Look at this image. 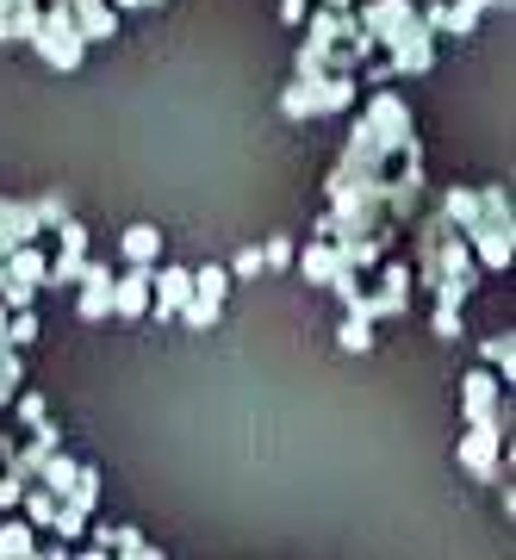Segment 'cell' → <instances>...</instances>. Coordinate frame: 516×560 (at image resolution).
Wrapping results in <instances>:
<instances>
[{
    "label": "cell",
    "mask_w": 516,
    "mask_h": 560,
    "mask_svg": "<svg viewBox=\"0 0 516 560\" xmlns=\"http://www.w3.org/2000/svg\"><path fill=\"white\" fill-rule=\"evenodd\" d=\"M81 261H87V231H81L75 219H62V256L44 261V280H50V287H69V280L81 275Z\"/></svg>",
    "instance_id": "cell-5"
},
{
    "label": "cell",
    "mask_w": 516,
    "mask_h": 560,
    "mask_svg": "<svg viewBox=\"0 0 516 560\" xmlns=\"http://www.w3.org/2000/svg\"><path fill=\"white\" fill-rule=\"evenodd\" d=\"M497 448H504V418H479L467 436H460V467H473L479 480L497 474Z\"/></svg>",
    "instance_id": "cell-2"
},
{
    "label": "cell",
    "mask_w": 516,
    "mask_h": 560,
    "mask_svg": "<svg viewBox=\"0 0 516 560\" xmlns=\"http://www.w3.org/2000/svg\"><path fill=\"white\" fill-rule=\"evenodd\" d=\"M156 249H162L156 224H131V231H125V261H156Z\"/></svg>",
    "instance_id": "cell-8"
},
{
    "label": "cell",
    "mask_w": 516,
    "mask_h": 560,
    "mask_svg": "<svg viewBox=\"0 0 516 560\" xmlns=\"http://www.w3.org/2000/svg\"><path fill=\"white\" fill-rule=\"evenodd\" d=\"M261 275V249H243L237 261H231V280H256Z\"/></svg>",
    "instance_id": "cell-15"
},
{
    "label": "cell",
    "mask_w": 516,
    "mask_h": 560,
    "mask_svg": "<svg viewBox=\"0 0 516 560\" xmlns=\"http://www.w3.org/2000/svg\"><path fill=\"white\" fill-rule=\"evenodd\" d=\"M32 337H38V318H32V312H25V305H20V318L7 324V349H25V342H32Z\"/></svg>",
    "instance_id": "cell-10"
},
{
    "label": "cell",
    "mask_w": 516,
    "mask_h": 560,
    "mask_svg": "<svg viewBox=\"0 0 516 560\" xmlns=\"http://www.w3.org/2000/svg\"><path fill=\"white\" fill-rule=\"evenodd\" d=\"M0 555H38L32 523H7V529H0Z\"/></svg>",
    "instance_id": "cell-9"
},
{
    "label": "cell",
    "mask_w": 516,
    "mask_h": 560,
    "mask_svg": "<svg viewBox=\"0 0 516 560\" xmlns=\"http://www.w3.org/2000/svg\"><path fill=\"white\" fill-rule=\"evenodd\" d=\"M342 349H355V355H361V349H374V330H367V318H349V324H342Z\"/></svg>",
    "instance_id": "cell-12"
},
{
    "label": "cell",
    "mask_w": 516,
    "mask_h": 560,
    "mask_svg": "<svg viewBox=\"0 0 516 560\" xmlns=\"http://www.w3.org/2000/svg\"><path fill=\"white\" fill-rule=\"evenodd\" d=\"M293 261V243L286 237H268V249H261V268H286Z\"/></svg>",
    "instance_id": "cell-14"
},
{
    "label": "cell",
    "mask_w": 516,
    "mask_h": 560,
    "mask_svg": "<svg viewBox=\"0 0 516 560\" xmlns=\"http://www.w3.org/2000/svg\"><path fill=\"white\" fill-rule=\"evenodd\" d=\"M485 361H492V368H504V381H511V374H516V349H511V337H492V342H485Z\"/></svg>",
    "instance_id": "cell-11"
},
{
    "label": "cell",
    "mask_w": 516,
    "mask_h": 560,
    "mask_svg": "<svg viewBox=\"0 0 516 560\" xmlns=\"http://www.w3.org/2000/svg\"><path fill=\"white\" fill-rule=\"evenodd\" d=\"M20 418H25V423L44 418V399H38V393H25V399H20Z\"/></svg>",
    "instance_id": "cell-16"
},
{
    "label": "cell",
    "mask_w": 516,
    "mask_h": 560,
    "mask_svg": "<svg viewBox=\"0 0 516 560\" xmlns=\"http://www.w3.org/2000/svg\"><path fill=\"white\" fill-rule=\"evenodd\" d=\"M113 312L143 318L150 312V261H131V275H113Z\"/></svg>",
    "instance_id": "cell-4"
},
{
    "label": "cell",
    "mask_w": 516,
    "mask_h": 560,
    "mask_svg": "<svg viewBox=\"0 0 516 560\" xmlns=\"http://www.w3.org/2000/svg\"><path fill=\"white\" fill-rule=\"evenodd\" d=\"M194 293V268H162L150 280V305H156V318H180V305Z\"/></svg>",
    "instance_id": "cell-6"
},
{
    "label": "cell",
    "mask_w": 516,
    "mask_h": 560,
    "mask_svg": "<svg viewBox=\"0 0 516 560\" xmlns=\"http://www.w3.org/2000/svg\"><path fill=\"white\" fill-rule=\"evenodd\" d=\"M224 293H231V275H224V268H199L194 293H187V305H180V318L194 324V330H212L219 312H224Z\"/></svg>",
    "instance_id": "cell-1"
},
{
    "label": "cell",
    "mask_w": 516,
    "mask_h": 560,
    "mask_svg": "<svg viewBox=\"0 0 516 560\" xmlns=\"http://www.w3.org/2000/svg\"><path fill=\"white\" fill-rule=\"evenodd\" d=\"M13 386H20V361L7 355V342H0V405L13 399Z\"/></svg>",
    "instance_id": "cell-13"
},
{
    "label": "cell",
    "mask_w": 516,
    "mask_h": 560,
    "mask_svg": "<svg viewBox=\"0 0 516 560\" xmlns=\"http://www.w3.org/2000/svg\"><path fill=\"white\" fill-rule=\"evenodd\" d=\"M497 393L504 386L479 368V374H467V423H479V418H497Z\"/></svg>",
    "instance_id": "cell-7"
},
{
    "label": "cell",
    "mask_w": 516,
    "mask_h": 560,
    "mask_svg": "<svg viewBox=\"0 0 516 560\" xmlns=\"http://www.w3.org/2000/svg\"><path fill=\"white\" fill-rule=\"evenodd\" d=\"M81 318L99 324L106 312H113V268L106 261H81Z\"/></svg>",
    "instance_id": "cell-3"
}]
</instances>
